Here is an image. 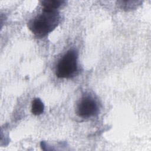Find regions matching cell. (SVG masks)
<instances>
[{
	"mask_svg": "<svg viewBox=\"0 0 151 151\" xmlns=\"http://www.w3.org/2000/svg\"><path fill=\"white\" fill-rule=\"evenodd\" d=\"M59 21L60 15L56 10L43 9L42 13L29 24V28L35 35L43 37L51 32L57 26Z\"/></svg>",
	"mask_w": 151,
	"mask_h": 151,
	"instance_id": "obj_1",
	"label": "cell"
},
{
	"mask_svg": "<svg viewBox=\"0 0 151 151\" xmlns=\"http://www.w3.org/2000/svg\"><path fill=\"white\" fill-rule=\"evenodd\" d=\"M77 52L74 50H69L59 61L56 75L60 78L71 77L77 70Z\"/></svg>",
	"mask_w": 151,
	"mask_h": 151,
	"instance_id": "obj_2",
	"label": "cell"
},
{
	"mask_svg": "<svg viewBox=\"0 0 151 151\" xmlns=\"http://www.w3.org/2000/svg\"><path fill=\"white\" fill-rule=\"evenodd\" d=\"M97 104L90 97L82 99L77 106V114L82 117L87 118L94 114L97 111Z\"/></svg>",
	"mask_w": 151,
	"mask_h": 151,
	"instance_id": "obj_3",
	"label": "cell"
},
{
	"mask_svg": "<svg viewBox=\"0 0 151 151\" xmlns=\"http://www.w3.org/2000/svg\"><path fill=\"white\" fill-rule=\"evenodd\" d=\"M44 110V105L39 98H35L32 102L31 111L34 115L42 114Z\"/></svg>",
	"mask_w": 151,
	"mask_h": 151,
	"instance_id": "obj_4",
	"label": "cell"
},
{
	"mask_svg": "<svg viewBox=\"0 0 151 151\" xmlns=\"http://www.w3.org/2000/svg\"><path fill=\"white\" fill-rule=\"evenodd\" d=\"M42 5L44 10L52 11L56 10L61 4L62 2L60 0H44L41 1Z\"/></svg>",
	"mask_w": 151,
	"mask_h": 151,
	"instance_id": "obj_5",
	"label": "cell"
}]
</instances>
